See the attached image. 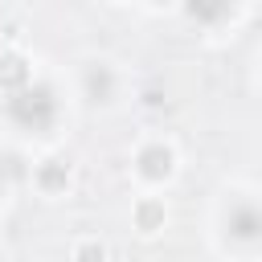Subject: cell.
<instances>
[{"label":"cell","mask_w":262,"mask_h":262,"mask_svg":"<svg viewBox=\"0 0 262 262\" xmlns=\"http://www.w3.org/2000/svg\"><path fill=\"white\" fill-rule=\"evenodd\" d=\"M188 12H192V16H205V20H213V16H229L233 8H229V4H217V8H205V4H192Z\"/></svg>","instance_id":"5b68a950"},{"label":"cell","mask_w":262,"mask_h":262,"mask_svg":"<svg viewBox=\"0 0 262 262\" xmlns=\"http://www.w3.org/2000/svg\"><path fill=\"white\" fill-rule=\"evenodd\" d=\"M225 229L237 237V242H258L262 237V209L258 205H233L229 217H225Z\"/></svg>","instance_id":"7a4b0ae2"},{"label":"cell","mask_w":262,"mask_h":262,"mask_svg":"<svg viewBox=\"0 0 262 262\" xmlns=\"http://www.w3.org/2000/svg\"><path fill=\"white\" fill-rule=\"evenodd\" d=\"M25 78H29V70H25V57H16V53H4V57H0V82H4V86H25Z\"/></svg>","instance_id":"277c9868"},{"label":"cell","mask_w":262,"mask_h":262,"mask_svg":"<svg viewBox=\"0 0 262 262\" xmlns=\"http://www.w3.org/2000/svg\"><path fill=\"white\" fill-rule=\"evenodd\" d=\"M8 111H12V119L20 127L45 131L53 123V115H57V98H53L49 86H25V90H16V98L8 102Z\"/></svg>","instance_id":"6da1fadb"},{"label":"cell","mask_w":262,"mask_h":262,"mask_svg":"<svg viewBox=\"0 0 262 262\" xmlns=\"http://www.w3.org/2000/svg\"><path fill=\"white\" fill-rule=\"evenodd\" d=\"M139 168H143V176H168L172 151H168V147H147V151L139 156Z\"/></svg>","instance_id":"3957f363"},{"label":"cell","mask_w":262,"mask_h":262,"mask_svg":"<svg viewBox=\"0 0 262 262\" xmlns=\"http://www.w3.org/2000/svg\"><path fill=\"white\" fill-rule=\"evenodd\" d=\"M156 217H160V209H156V205H147V209L139 213V221H143V225H156Z\"/></svg>","instance_id":"52a82bcc"},{"label":"cell","mask_w":262,"mask_h":262,"mask_svg":"<svg viewBox=\"0 0 262 262\" xmlns=\"http://www.w3.org/2000/svg\"><path fill=\"white\" fill-rule=\"evenodd\" d=\"M106 86H111V78H106L102 70H94V74H90V90H94V94H106Z\"/></svg>","instance_id":"8992f818"}]
</instances>
